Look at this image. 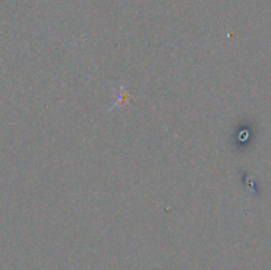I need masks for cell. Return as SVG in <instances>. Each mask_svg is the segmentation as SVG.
Segmentation results:
<instances>
[{"label":"cell","instance_id":"cell-1","mask_svg":"<svg viewBox=\"0 0 271 270\" xmlns=\"http://www.w3.org/2000/svg\"><path fill=\"white\" fill-rule=\"evenodd\" d=\"M127 96H129V94H127V93H126L122 88V93H119L118 101H116V103L114 105V107H115V106H119V105H125V103L127 102Z\"/></svg>","mask_w":271,"mask_h":270}]
</instances>
